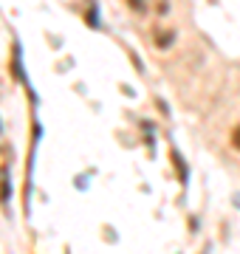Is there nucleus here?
<instances>
[{
	"mask_svg": "<svg viewBox=\"0 0 240 254\" xmlns=\"http://www.w3.org/2000/svg\"><path fill=\"white\" fill-rule=\"evenodd\" d=\"M173 40H176V31H161V34L156 37V43H158L161 48H167L170 43H173Z\"/></svg>",
	"mask_w": 240,
	"mask_h": 254,
	"instance_id": "obj_1",
	"label": "nucleus"
},
{
	"mask_svg": "<svg viewBox=\"0 0 240 254\" xmlns=\"http://www.w3.org/2000/svg\"><path fill=\"white\" fill-rule=\"evenodd\" d=\"M127 6H130V9H136V11H144L147 0H127Z\"/></svg>",
	"mask_w": 240,
	"mask_h": 254,
	"instance_id": "obj_2",
	"label": "nucleus"
},
{
	"mask_svg": "<svg viewBox=\"0 0 240 254\" xmlns=\"http://www.w3.org/2000/svg\"><path fill=\"white\" fill-rule=\"evenodd\" d=\"M232 144L240 150V127H235V133H232Z\"/></svg>",
	"mask_w": 240,
	"mask_h": 254,
	"instance_id": "obj_3",
	"label": "nucleus"
}]
</instances>
